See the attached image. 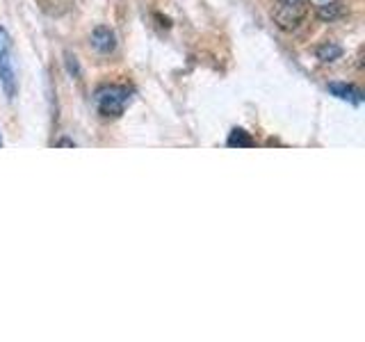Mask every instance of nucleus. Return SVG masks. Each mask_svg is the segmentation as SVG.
Listing matches in <instances>:
<instances>
[{
    "label": "nucleus",
    "mask_w": 365,
    "mask_h": 342,
    "mask_svg": "<svg viewBox=\"0 0 365 342\" xmlns=\"http://www.w3.org/2000/svg\"><path fill=\"white\" fill-rule=\"evenodd\" d=\"M130 103V91L119 85H108L96 91V105L103 117H119Z\"/></svg>",
    "instance_id": "1"
},
{
    "label": "nucleus",
    "mask_w": 365,
    "mask_h": 342,
    "mask_svg": "<svg viewBox=\"0 0 365 342\" xmlns=\"http://www.w3.org/2000/svg\"><path fill=\"white\" fill-rule=\"evenodd\" d=\"M0 85H3L9 98H14L16 73H14V60H11V39L3 26H0Z\"/></svg>",
    "instance_id": "2"
},
{
    "label": "nucleus",
    "mask_w": 365,
    "mask_h": 342,
    "mask_svg": "<svg viewBox=\"0 0 365 342\" xmlns=\"http://www.w3.org/2000/svg\"><path fill=\"white\" fill-rule=\"evenodd\" d=\"M89 43L96 53L110 55L114 48H117V37H114V32L108 26H98V28H94V32H91Z\"/></svg>",
    "instance_id": "3"
},
{
    "label": "nucleus",
    "mask_w": 365,
    "mask_h": 342,
    "mask_svg": "<svg viewBox=\"0 0 365 342\" xmlns=\"http://www.w3.org/2000/svg\"><path fill=\"white\" fill-rule=\"evenodd\" d=\"M329 91H331V94H334L336 98H340V100H349V103H354V105H359V103L363 100L361 89H356L354 85H347V83H329Z\"/></svg>",
    "instance_id": "4"
},
{
    "label": "nucleus",
    "mask_w": 365,
    "mask_h": 342,
    "mask_svg": "<svg viewBox=\"0 0 365 342\" xmlns=\"http://www.w3.org/2000/svg\"><path fill=\"white\" fill-rule=\"evenodd\" d=\"M226 144L231 146V148H251L256 142H254V137H251L247 130L235 128V130H231V135H228Z\"/></svg>",
    "instance_id": "5"
},
{
    "label": "nucleus",
    "mask_w": 365,
    "mask_h": 342,
    "mask_svg": "<svg viewBox=\"0 0 365 342\" xmlns=\"http://www.w3.org/2000/svg\"><path fill=\"white\" fill-rule=\"evenodd\" d=\"M340 55H342V48H340L338 43H331V41L317 48V57L322 62H334V60H338Z\"/></svg>",
    "instance_id": "6"
},
{
    "label": "nucleus",
    "mask_w": 365,
    "mask_h": 342,
    "mask_svg": "<svg viewBox=\"0 0 365 342\" xmlns=\"http://www.w3.org/2000/svg\"><path fill=\"white\" fill-rule=\"evenodd\" d=\"M66 66H68V71H71L73 76H80V66L76 62V55H68L66 53Z\"/></svg>",
    "instance_id": "7"
},
{
    "label": "nucleus",
    "mask_w": 365,
    "mask_h": 342,
    "mask_svg": "<svg viewBox=\"0 0 365 342\" xmlns=\"http://www.w3.org/2000/svg\"><path fill=\"white\" fill-rule=\"evenodd\" d=\"M57 146H76V144L68 142V140H62V142H57Z\"/></svg>",
    "instance_id": "8"
},
{
    "label": "nucleus",
    "mask_w": 365,
    "mask_h": 342,
    "mask_svg": "<svg viewBox=\"0 0 365 342\" xmlns=\"http://www.w3.org/2000/svg\"><path fill=\"white\" fill-rule=\"evenodd\" d=\"M0 146H3V137H0Z\"/></svg>",
    "instance_id": "9"
}]
</instances>
